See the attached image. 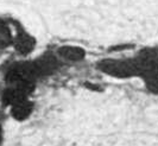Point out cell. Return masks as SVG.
Segmentation results:
<instances>
[{
  "label": "cell",
  "instance_id": "cell-1",
  "mask_svg": "<svg viewBox=\"0 0 158 146\" xmlns=\"http://www.w3.org/2000/svg\"><path fill=\"white\" fill-rule=\"evenodd\" d=\"M98 70L115 79L139 77L133 58H103L96 64Z\"/></svg>",
  "mask_w": 158,
  "mask_h": 146
},
{
  "label": "cell",
  "instance_id": "cell-2",
  "mask_svg": "<svg viewBox=\"0 0 158 146\" xmlns=\"http://www.w3.org/2000/svg\"><path fill=\"white\" fill-rule=\"evenodd\" d=\"M13 47L20 55L26 56L31 54L33 49L36 48V39L25 30L20 29L17 31L16 36H13Z\"/></svg>",
  "mask_w": 158,
  "mask_h": 146
},
{
  "label": "cell",
  "instance_id": "cell-3",
  "mask_svg": "<svg viewBox=\"0 0 158 146\" xmlns=\"http://www.w3.org/2000/svg\"><path fill=\"white\" fill-rule=\"evenodd\" d=\"M33 63L40 76L51 75L58 68V59L54 54H43L36 61H33Z\"/></svg>",
  "mask_w": 158,
  "mask_h": 146
},
{
  "label": "cell",
  "instance_id": "cell-4",
  "mask_svg": "<svg viewBox=\"0 0 158 146\" xmlns=\"http://www.w3.org/2000/svg\"><path fill=\"white\" fill-rule=\"evenodd\" d=\"M57 56L68 62H80L86 57V50L76 45H63L57 49Z\"/></svg>",
  "mask_w": 158,
  "mask_h": 146
},
{
  "label": "cell",
  "instance_id": "cell-5",
  "mask_svg": "<svg viewBox=\"0 0 158 146\" xmlns=\"http://www.w3.org/2000/svg\"><path fill=\"white\" fill-rule=\"evenodd\" d=\"M33 102L29 99L22 100L15 105L11 106V115L17 121H25L30 118L33 112Z\"/></svg>",
  "mask_w": 158,
  "mask_h": 146
},
{
  "label": "cell",
  "instance_id": "cell-6",
  "mask_svg": "<svg viewBox=\"0 0 158 146\" xmlns=\"http://www.w3.org/2000/svg\"><path fill=\"white\" fill-rule=\"evenodd\" d=\"M142 80L144 81L145 88L149 93L158 95V69L146 74L145 76H143Z\"/></svg>",
  "mask_w": 158,
  "mask_h": 146
},
{
  "label": "cell",
  "instance_id": "cell-7",
  "mask_svg": "<svg viewBox=\"0 0 158 146\" xmlns=\"http://www.w3.org/2000/svg\"><path fill=\"white\" fill-rule=\"evenodd\" d=\"M13 44V36L8 26L0 19V49L7 48Z\"/></svg>",
  "mask_w": 158,
  "mask_h": 146
},
{
  "label": "cell",
  "instance_id": "cell-8",
  "mask_svg": "<svg viewBox=\"0 0 158 146\" xmlns=\"http://www.w3.org/2000/svg\"><path fill=\"white\" fill-rule=\"evenodd\" d=\"M5 141V130H4V122L0 119V146H2Z\"/></svg>",
  "mask_w": 158,
  "mask_h": 146
}]
</instances>
